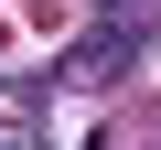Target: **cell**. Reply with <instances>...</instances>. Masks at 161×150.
Masks as SVG:
<instances>
[{
    "label": "cell",
    "instance_id": "1",
    "mask_svg": "<svg viewBox=\"0 0 161 150\" xmlns=\"http://www.w3.org/2000/svg\"><path fill=\"white\" fill-rule=\"evenodd\" d=\"M129 54H140V22H129V11H118V22H108V32H86V43H64V75H118V64H129Z\"/></svg>",
    "mask_w": 161,
    "mask_h": 150
},
{
    "label": "cell",
    "instance_id": "2",
    "mask_svg": "<svg viewBox=\"0 0 161 150\" xmlns=\"http://www.w3.org/2000/svg\"><path fill=\"white\" fill-rule=\"evenodd\" d=\"M118 11H129V0H118Z\"/></svg>",
    "mask_w": 161,
    "mask_h": 150
}]
</instances>
